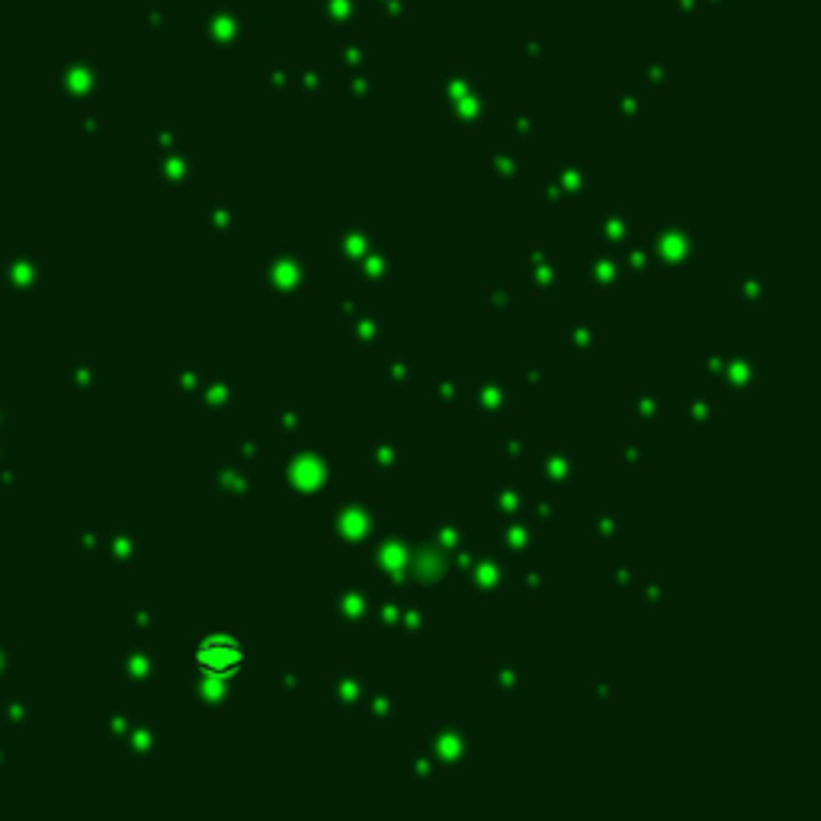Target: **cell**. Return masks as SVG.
Instances as JSON below:
<instances>
[{
  "mask_svg": "<svg viewBox=\"0 0 821 821\" xmlns=\"http://www.w3.org/2000/svg\"><path fill=\"white\" fill-rule=\"evenodd\" d=\"M244 658H247L244 645H241L235 635L231 632H212V635H206L199 645H196L193 661H196V668L206 674V678L225 680V678H235V674L244 668Z\"/></svg>",
  "mask_w": 821,
  "mask_h": 821,
  "instance_id": "6da1fadb",
  "label": "cell"
}]
</instances>
